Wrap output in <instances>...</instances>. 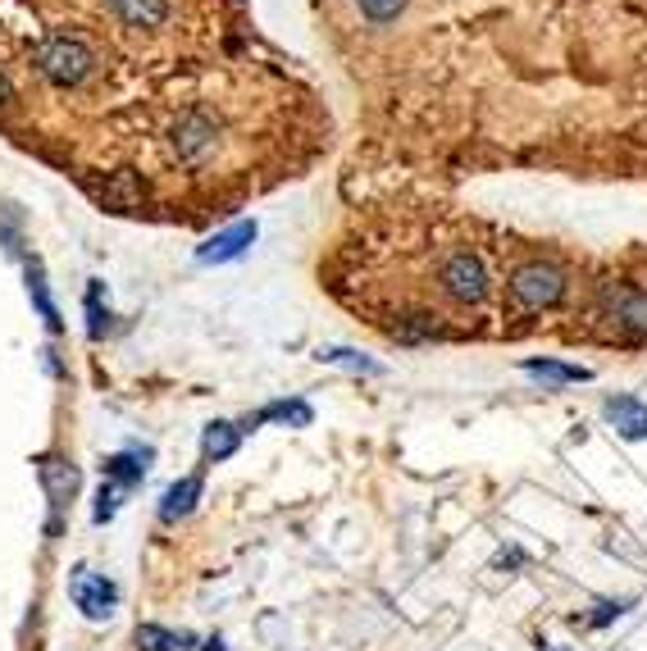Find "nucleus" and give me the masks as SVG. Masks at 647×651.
<instances>
[{
	"instance_id": "obj_22",
	"label": "nucleus",
	"mask_w": 647,
	"mask_h": 651,
	"mask_svg": "<svg viewBox=\"0 0 647 651\" xmlns=\"http://www.w3.org/2000/svg\"><path fill=\"white\" fill-rule=\"evenodd\" d=\"M119 502H124V487H119V483H101V492H96V511H92V519H96V524H105V519H114V511H119Z\"/></svg>"
},
{
	"instance_id": "obj_3",
	"label": "nucleus",
	"mask_w": 647,
	"mask_h": 651,
	"mask_svg": "<svg viewBox=\"0 0 647 651\" xmlns=\"http://www.w3.org/2000/svg\"><path fill=\"white\" fill-rule=\"evenodd\" d=\"M438 283L456 305H479L488 296V264L474 251H451L438 270Z\"/></svg>"
},
{
	"instance_id": "obj_4",
	"label": "nucleus",
	"mask_w": 647,
	"mask_h": 651,
	"mask_svg": "<svg viewBox=\"0 0 647 651\" xmlns=\"http://www.w3.org/2000/svg\"><path fill=\"white\" fill-rule=\"evenodd\" d=\"M215 137H219V128H215L210 114L206 109H187L182 119L174 124V133H169V146H174V156L182 165H197L215 150Z\"/></svg>"
},
{
	"instance_id": "obj_9",
	"label": "nucleus",
	"mask_w": 647,
	"mask_h": 651,
	"mask_svg": "<svg viewBox=\"0 0 647 651\" xmlns=\"http://www.w3.org/2000/svg\"><path fill=\"white\" fill-rule=\"evenodd\" d=\"M36 474H42V487H46V496H51L55 511L73 496V487H79V470L64 465L60 455H42V461H36Z\"/></svg>"
},
{
	"instance_id": "obj_12",
	"label": "nucleus",
	"mask_w": 647,
	"mask_h": 651,
	"mask_svg": "<svg viewBox=\"0 0 647 651\" xmlns=\"http://www.w3.org/2000/svg\"><path fill=\"white\" fill-rule=\"evenodd\" d=\"M146 461H150V451H124V455H109V461H105V479H109V483H119V487L128 492V487H137V483H142Z\"/></svg>"
},
{
	"instance_id": "obj_16",
	"label": "nucleus",
	"mask_w": 647,
	"mask_h": 651,
	"mask_svg": "<svg viewBox=\"0 0 647 651\" xmlns=\"http://www.w3.org/2000/svg\"><path fill=\"white\" fill-rule=\"evenodd\" d=\"M192 647V633H169L160 624H137V651H178Z\"/></svg>"
},
{
	"instance_id": "obj_2",
	"label": "nucleus",
	"mask_w": 647,
	"mask_h": 651,
	"mask_svg": "<svg viewBox=\"0 0 647 651\" xmlns=\"http://www.w3.org/2000/svg\"><path fill=\"white\" fill-rule=\"evenodd\" d=\"M565 296V274L547 260H529L511 274V301L520 311H552Z\"/></svg>"
},
{
	"instance_id": "obj_21",
	"label": "nucleus",
	"mask_w": 647,
	"mask_h": 651,
	"mask_svg": "<svg viewBox=\"0 0 647 651\" xmlns=\"http://www.w3.org/2000/svg\"><path fill=\"white\" fill-rule=\"evenodd\" d=\"M356 6H361V14H365L369 23H393V19L410 6V0H356Z\"/></svg>"
},
{
	"instance_id": "obj_10",
	"label": "nucleus",
	"mask_w": 647,
	"mask_h": 651,
	"mask_svg": "<svg viewBox=\"0 0 647 651\" xmlns=\"http://www.w3.org/2000/svg\"><path fill=\"white\" fill-rule=\"evenodd\" d=\"M197 502H201V474H187V479H178V483L160 496V519L174 524V519H182V515H192Z\"/></svg>"
},
{
	"instance_id": "obj_23",
	"label": "nucleus",
	"mask_w": 647,
	"mask_h": 651,
	"mask_svg": "<svg viewBox=\"0 0 647 651\" xmlns=\"http://www.w3.org/2000/svg\"><path fill=\"white\" fill-rule=\"evenodd\" d=\"M616 616H625V601H602V606H593L588 624H593V629H602V624H612Z\"/></svg>"
},
{
	"instance_id": "obj_19",
	"label": "nucleus",
	"mask_w": 647,
	"mask_h": 651,
	"mask_svg": "<svg viewBox=\"0 0 647 651\" xmlns=\"http://www.w3.org/2000/svg\"><path fill=\"white\" fill-rule=\"evenodd\" d=\"M320 360H328V365H342V369H352V374H384V365L378 360H369V356H361V351H352V347H320Z\"/></svg>"
},
{
	"instance_id": "obj_14",
	"label": "nucleus",
	"mask_w": 647,
	"mask_h": 651,
	"mask_svg": "<svg viewBox=\"0 0 647 651\" xmlns=\"http://www.w3.org/2000/svg\"><path fill=\"white\" fill-rule=\"evenodd\" d=\"M270 419H279V424H296V429H306V424H311V406H306V401H274V406H264L260 414H251L242 429L270 424Z\"/></svg>"
},
{
	"instance_id": "obj_26",
	"label": "nucleus",
	"mask_w": 647,
	"mask_h": 651,
	"mask_svg": "<svg viewBox=\"0 0 647 651\" xmlns=\"http://www.w3.org/2000/svg\"><path fill=\"white\" fill-rule=\"evenodd\" d=\"M547 651H556V647H547Z\"/></svg>"
},
{
	"instance_id": "obj_1",
	"label": "nucleus",
	"mask_w": 647,
	"mask_h": 651,
	"mask_svg": "<svg viewBox=\"0 0 647 651\" xmlns=\"http://www.w3.org/2000/svg\"><path fill=\"white\" fill-rule=\"evenodd\" d=\"M32 64H36V73H42L46 83H55V87H79L87 73L96 69V55H92V46L83 42V36L55 32V36H46V42L32 51Z\"/></svg>"
},
{
	"instance_id": "obj_17",
	"label": "nucleus",
	"mask_w": 647,
	"mask_h": 651,
	"mask_svg": "<svg viewBox=\"0 0 647 651\" xmlns=\"http://www.w3.org/2000/svg\"><path fill=\"white\" fill-rule=\"evenodd\" d=\"M524 374L547 378V382H588L593 378L584 365H561V360H524Z\"/></svg>"
},
{
	"instance_id": "obj_5",
	"label": "nucleus",
	"mask_w": 647,
	"mask_h": 651,
	"mask_svg": "<svg viewBox=\"0 0 647 651\" xmlns=\"http://www.w3.org/2000/svg\"><path fill=\"white\" fill-rule=\"evenodd\" d=\"M69 597H73V606H79L87 620H109V610L119 606V588H114V584L105 579V574L87 569V565L73 569V579H69Z\"/></svg>"
},
{
	"instance_id": "obj_6",
	"label": "nucleus",
	"mask_w": 647,
	"mask_h": 651,
	"mask_svg": "<svg viewBox=\"0 0 647 651\" xmlns=\"http://www.w3.org/2000/svg\"><path fill=\"white\" fill-rule=\"evenodd\" d=\"M602 305H606V315L616 319V328L625 337H647V292L643 287L616 283V287L602 292Z\"/></svg>"
},
{
	"instance_id": "obj_20",
	"label": "nucleus",
	"mask_w": 647,
	"mask_h": 651,
	"mask_svg": "<svg viewBox=\"0 0 647 651\" xmlns=\"http://www.w3.org/2000/svg\"><path fill=\"white\" fill-rule=\"evenodd\" d=\"M101 296H105L101 283H92V287H87V337H92V342H101L105 328H109V305H105Z\"/></svg>"
},
{
	"instance_id": "obj_13",
	"label": "nucleus",
	"mask_w": 647,
	"mask_h": 651,
	"mask_svg": "<svg viewBox=\"0 0 647 651\" xmlns=\"http://www.w3.org/2000/svg\"><path fill=\"white\" fill-rule=\"evenodd\" d=\"M238 442H242V429H238V424H223V419H219V424H210V429L201 433V455H206L210 465H215V461H228V455L238 451Z\"/></svg>"
},
{
	"instance_id": "obj_8",
	"label": "nucleus",
	"mask_w": 647,
	"mask_h": 651,
	"mask_svg": "<svg viewBox=\"0 0 647 651\" xmlns=\"http://www.w3.org/2000/svg\"><path fill=\"white\" fill-rule=\"evenodd\" d=\"M606 419H612L616 433L629 438V442L647 438V406L638 397H612V401H606Z\"/></svg>"
},
{
	"instance_id": "obj_25",
	"label": "nucleus",
	"mask_w": 647,
	"mask_h": 651,
	"mask_svg": "<svg viewBox=\"0 0 647 651\" xmlns=\"http://www.w3.org/2000/svg\"><path fill=\"white\" fill-rule=\"evenodd\" d=\"M201 651H228V647H223V638H206V647H201Z\"/></svg>"
},
{
	"instance_id": "obj_18",
	"label": "nucleus",
	"mask_w": 647,
	"mask_h": 651,
	"mask_svg": "<svg viewBox=\"0 0 647 651\" xmlns=\"http://www.w3.org/2000/svg\"><path fill=\"white\" fill-rule=\"evenodd\" d=\"M142 182L133 178V174H114L109 182H105V201L109 206H119V210H133V206H142Z\"/></svg>"
},
{
	"instance_id": "obj_11",
	"label": "nucleus",
	"mask_w": 647,
	"mask_h": 651,
	"mask_svg": "<svg viewBox=\"0 0 647 651\" xmlns=\"http://www.w3.org/2000/svg\"><path fill=\"white\" fill-rule=\"evenodd\" d=\"M109 10L128 28H160L169 19V0H109Z\"/></svg>"
},
{
	"instance_id": "obj_24",
	"label": "nucleus",
	"mask_w": 647,
	"mask_h": 651,
	"mask_svg": "<svg viewBox=\"0 0 647 651\" xmlns=\"http://www.w3.org/2000/svg\"><path fill=\"white\" fill-rule=\"evenodd\" d=\"M6 101H14V87H10L6 73H0V105H6Z\"/></svg>"
},
{
	"instance_id": "obj_7",
	"label": "nucleus",
	"mask_w": 647,
	"mask_h": 651,
	"mask_svg": "<svg viewBox=\"0 0 647 651\" xmlns=\"http://www.w3.org/2000/svg\"><path fill=\"white\" fill-rule=\"evenodd\" d=\"M251 242H255V219H242V223H233V228H223V233H215L210 242H201L197 260H201V264H228V260L247 255Z\"/></svg>"
},
{
	"instance_id": "obj_15",
	"label": "nucleus",
	"mask_w": 647,
	"mask_h": 651,
	"mask_svg": "<svg viewBox=\"0 0 647 651\" xmlns=\"http://www.w3.org/2000/svg\"><path fill=\"white\" fill-rule=\"evenodd\" d=\"M28 292H32V305L42 311L46 328L60 333V311H55V301H51V287H46V274H42V264L28 260Z\"/></svg>"
}]
</instances>
